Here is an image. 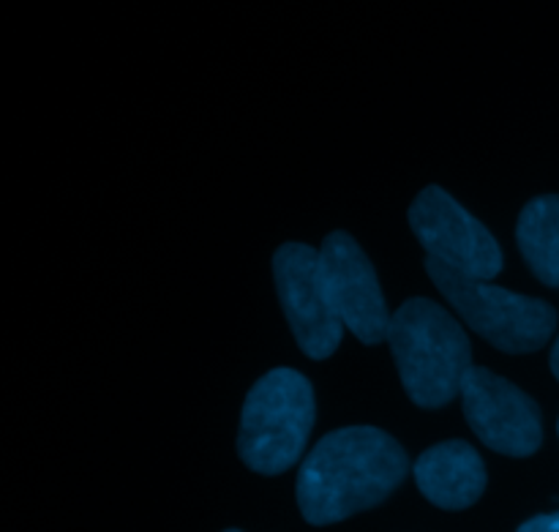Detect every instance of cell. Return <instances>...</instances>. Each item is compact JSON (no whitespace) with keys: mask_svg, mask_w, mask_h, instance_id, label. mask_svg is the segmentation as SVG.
<instances>
[{"mask_svg":"<svg viewBox=\"0 0 559 532\" xmlns=\"http://www.w3.org/2000/svg\"><path fill=\"white\" fill-rule=\"evenodd\" d=\"M224 532H243V530H224Z\"/></svg>","mask_w":559,"mask_h":532,"instance_id":"13","label":"cell"},{"mask_svg":"<svg viewBox=\"0 0 559 532\" xmlns=\"http://www.w3.org/2000/svg\"><path fill=\"white\" fill-rule=\"evenodd\" d=\"M557 431H559V424H557Z\"/></svg>","mask_w":559,"mask_h":532,"instance_id":"14","label":"cell"},{"mask_svg":"<svg viewBox=\"0 0 559 532\" xmlns=\"http://www.w3.org/2000/svg\"><path fill=\"white\" fill-rule=\"evenodd\" d=\"M459 397L469 429L491 451L524 459L533 457L544 442L538 404L506 377L484 366H473Z\"/></svg>","mask_w":559,"mask_h":532,"instance_id":"7","label":"cell"},{"mask_svg":"<svg viewBox=\"0 0 559 532\" xmlns=\"http://www.w3.org/2000/svg\"><path fill=\"white\" fill-rule=\"evenodd\" d=\"M409 227L429 251V260L462 276L489 282L502 271V251L495 235L440 186H426L415 197Z\"/></svg>","mask_w":559,"mask_h":532,"instance_id":"5","label":"cell"},{"mask_svg":"<svg viewBox=\"0 0 559 532\" xmlns=\"http://www.w3.org/2000/svg\"><path fill=\"white\" fill-rule=\"evenodd\" d=\"M391 344L399 377L418 407L437 410L462 393L473 369V344L464 328L429 298L404 300L391 315Z\"/></svg>","mask_w":559,"mask_h":532,"instance_id":"2","label":"cell"},{"mask_svg":"<svg viewBox=\"0 0 559 532\" xmlns=\"http://www.w3.org/2000/svg\"><path fill=\"white\" fill-rule=\"evenodd\" d=\"M314 429V388L300 371L273 369L251 386L243 402L238 453L260 475L287 473Z\"/></svg>","mask_w":559,"mask_h":532,"instance_id":"3","label":"cell"},{"mask_svg":"<svg viewBox=\"0 0 559 532\" xmlns=\"http://www.w3.org/2000/svg\"><path fill=\"white\" fill-rule=\"evenodd\" d=\"M409 473L404 448L374 426H347L322 437L304 459L295 484L309 524H336L380 506Z\"/></svg>","mask_w":559,"mask_h":532,"instance_id":"1","label":"cell"},{"mask_svg":"<svg viewBox=\"0 0 559 532\" xmlns=\"http://www.w3.org/2000/svg\"><path fill=\"white\" fill-rule=\"evenodd\" d=\"M426 271L456 315L502 353H535L555 333L557 311L546 300L462 276L435 260H426Z\"/></svg>","mask_w":559,"mask_h":532,"instance_id":"4","label":"cell"},{"mask_svg":"<svg viewBox=\"0 0 559 532\" xmlns=\"http://www.w3.org/2000/svg\"><path fill=\"white\" fill-rule=\"evenodd\" d=\"M413 475L420 495L442 511H464L475 506L486 489L484 459L464 440L426 448L415 462Z\"/></svg>","mask_w":559,"mask_h":532,"instance_id":"9","label":"cell"},{"mask_svg":"<svg viewBox=\"0 0 559 532\" xmlns=\"http://www.w3.org/2000/svg\"><path fill=\"white\" fill-rule=\"evenodd\" d=\"M516 532H559V511L530 519V522H524Z\"/></svg>","mask_w":559,"mask_h":532,"instance_id":"11","label":"cell"},{"mask_svg":"<svg viewBox=\"0 0 559 532\" xmlns=\"http://www.w3.org/2000/svg\"><path fill=\"white\" fill-rule=\"evenodd\" d=\"M322 293L336 320L364 344L385 342L391 311L374 265L349 233H331L320 249Z\"/></svg>","mask_w":559,"mask_h":532,"instance_id":"6","label":"cell"},{"mask_svg":"<svg viewBox=\"0 0 559 532\" xmlns=\"http://www.w3.org/2000/svg\"><path fill=\"white\" fill-rule=\"evenodd\" d=\"M516 240L530 271L549 287H559V194L527 202L519 216Z\"/></svg>","mask_w":559,"mask_h":532,"instance_id":"10","label":"cell"},{"mask_svg":"<svg viewBox=\"0 0 559 532\" xmlns=\"http://www.w3.org/2000/svg\"><path fill=\"white\" fill-rule=\"evenodd\" d=\"M273 279L298 347L314 360L331 358L342 344L344 326L322 293L320 251L306 244H284L273 255Z\"/></svg>","mask_w":559,"mask_h":532,"instance_id":"8","label":"cell"},{"mask_svg":"<svg viewBox=\"0 0 559 532\" xmlns=\"http://www.w3.org/2000/svg\"><path fill=\"white\" fill-rule=\"evenodd\" d=\"M551 371H555V377L559 380V339H557L555 350H551Z\"/></svg>","mask_w":559,"mask_h":532,"instance_id":"12","label":"cell"}]
</instances>
